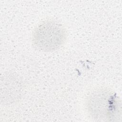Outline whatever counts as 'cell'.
Returning a JSON list of instances; mask_svg holds the SVG:
<instances>
[{
	"label": "cell",
	"instance_id": "obj_1",
	"mask_svg": "<svg viewBox=\"0 0 122 122\" xmlns=\"http://www.w3.org/2000/svg\"><path fill=\"white\" fill-rule=\"evenodd\" d=\"M66 37V30L61 24L49 20L36 27L33 34L32 42L41 51H51L61 47Z\"/></svg>",
	"mask_w": 122,
	"mask_h": 122
}]
</instances>
